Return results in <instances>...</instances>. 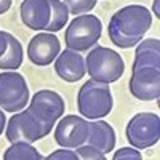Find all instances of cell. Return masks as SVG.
Here are the masks:
<instances>
[{
	"instance_id": "1",
	"label": "cell",
	"mask_w": 160,
	"mask_h": 160,
	"mask_svg": "<svg viewBox=\"0 0 160 160\" xmlns=\"http://www.w3.org/2000/svg\"><path fill=\"white\" fill-rule=\"evenodd\" d=\"M152 26V13L142 5H127L115 11L109 21V38L118 48L138 45Z\"/></svg>"
},
{
	"instance_id": "2",
	"label": "cell",
	"mask_w": 160,
	"mask_h": 160,
	"mask_svg": "<svg viewBox=\"0 0 160 160\" xmlns=\"http://www.w3.org/2000/svg\"><path fill=\"white\" fill-rule=\"evenodd\" d=\"M77 104L80 115L88 120L104 118L106 115H109L114 106V98L109 83H102L93 78L85 82L82 88L78 90Z\"/></svg>"
},
{
	"instance_id": "3",
	"label": "cell",
	"mask_w": 160,
	"mask_h": 160,
	"mask_svg": "<svg viewBox=\"0 0 160 160\" xmlns=\"http://www.w3.org/2000/svg\"><path fill=\"white\" fill-rule=\"evenodd\" d=\"M85 66L90 77L102 83L117 82L125 72V62L122 56L115 50L108 47L90 48Z\"/></svg>"
},
{
	"instance_id": "4",
	"label": "cell",
	"mask_w": 160,
	"mask_h": 160,
	"mask_svg": "<svg viewBox=\"0 0 160 160\" xmlns=\"http://www.w3.org/2000/svg\"><path fill=\"white\" fill-rule=\"evenodd\" d=\"M102 35L101 19L95 15H78L68 26L64 34V42L69 50L75 51H88L93 48Z\"/></svg>"
},
{
	"instance_id": "5",
	"label": "cell",
	"mask_w": 160,
	"mask_h": 160,
	"mask_svg": "<svg viewBox=\"0 0 160 160\" xmlns=\"http://www.w3.org/2000/svg\"><path fill=\"white\" fill-rule=\"evenodd\" d=\"M125 135L136 149H146L160 139V117L154 112H139L130 118Z\"/></svg>"
},
{
	"instance_id": "6",
	"label": "cell",
	"mask_w": 160,
	"mask_h": 160,
	"mask_svg": "<svg viewBox=\"0 0 160 160\" xmlns=\"http://www.w3.org/2000/svg\"><path fill=\"white\" fill-rule=\"evenodd\" d=\"M29 102V87L18 72L0 74V108L7 112H19Z\"/></svg>"
},
{
	"instance_id": "7",
	"label": "cell",
	"mask_w": 160,
	"mask_h": 160,
	"mask_svg": "<svg viewBox=\"0 0 160 160\" xmlns=\"http://www.w3.org/2000/svg\"><path fill=\"white\" fill-rule=\"evenodd\" d=\"M50 131L51 130H48L29 109H26L10 118L8 127L5 128V135L10 142H35L50 135Z\"/></svg>"
},
{
	"instance_id": "8",
	"label": "cell",
	"mask_w": 160,
	"mask_h": 160,
	"mask_svg": "<svg viewBox=\"0 0 160 160\" xmlns=\"http://www.w3.org/2000/svg\"><path fill=\"white\" fill-rule=\"evenodd\" d=\"M48 130L55 127V123L64 115L66 104L61 95L53 90H40L32 96L28 108Z\"/></svg>"
},
{
	"instance_id": "9",
	"label": "cell",
	"mask_w": 160,
	"mask_h": 160,
	"mask_svg": "<svg viewBox=\"0 0 160 160\" xmlns=\"http://www.w3.org/2000/svg\"><path fill=\"white\" fill-rule=\"evenodd\" d=\"M88 120L80 115H64L55 130V141L66 149H77L87 142Z\"/></svg>"
},
{
	"instance_id": "10",
	"label": "cell",
	"mask_w": 160,
	"mask_h": 160,
	"mask_svg": "<svg viewBox=\"0 0 160 160\" xmlns=\"http://www.w3.org/2000/svg\"><path fill=\"white\" fill-rule=\"evenodd\" d=\"M130 93L139 101H155L160 96V69L142 68L133 71Z\"/></svg>"
},
{
	"instance_id": "11",
	"label": "cell",
	"mask_w": 160,
	"mask_h": 160,
	"mask_svg": "<svg viewBox=\"0 0 160 160\" xmlns=\"http://www.w3.org/2000/svg\"><path fill=\"white\" fill-rule=\"evenodd\" d=\"M61 51V42L53 32H42L32 37L28 47V58L35 66H48Z\"/></svg>"
},
{
	"instance_id": "12",
	"label": "cell",
	"mask_w": 160,
	"mask_h": 160,
	"mask_svg": "<svg viewBox=\"0 0 160 160\" xmlns=\"http://www.w3.org/2000/svg\"><path fill=\"white\" fill-rule=\"evenodd\" d=\"M55 71L58 77L62 78L64 82H77L82 77H85L87 72L85 58L80 55V51L68 48L56 56Z\"/></svg>"
},
{
	"instance_id": "13",
	"label": "cell",
	"mask_w": 160,
	"mask_h": 160,
	"mask_svg": "<svg viewBox=\"0 0 160 160\" xmlns=\"http://www.w3.org/2000/svg\"><path fill=\"white\" fill-rule=\"evenodd\" d=\"M21 21L34 31H45L50 22L51 7L48 0H22L19 7Z\"/></svg>"
},
{
	"instance_id": "14",
	"label": "cell",
	"mask_w": 160,
	"mask_h": 160,
	"mask_svg": "<svg viewBox=\"0 0 160 160\" xmlns=\"http://www.w3.org/2000/svg\"><path fill=\"white\" fill-rule=\"evenodd\" d=\"M117 142V136L114 128L104 122V120H93L88 122V138H87V146L102 152L104 155L114 151Z\"/></svg>"
},
{
	"instance_id": "15",
	"label": "cell",
	"mask_w": 160,
	"mask_h": 160,
	"mask_svg": "<svg viewBox=\"0 0 160 160\" xmlns=\"http://www.w3.org/2000/svg\"><path fill=\"white\" fill-rule=\"evenodd\" d=\"M142 68L160 69V40L158 38H146L138 43L131 71H138Z\"/></svg>"
},
{
	"instance_id": "16",
	"label": "cell",
	"mask_w": 160,
	"mask_h": 160,
	"mask_svg": "<svg viewBox=\"0 0 160 160\" xmlns=\"http://www.w3.org/2000/svg\"><path fill=\"white\" fill-rule=\"evenodd\" d=\"M7 37V50L2 56H0V69H8V71H15L18 68H21L22 64V58H24V53H22V45L19 40L10 34L5 32Z\"/></svg>"
},
{
	"instance_id": "17",
	"label": "cell",
	"mask_w": 160,
	"mask_h": 160,
	"mask_svg": "<svg viewBox=\"0 0 160 160\" xmlns=\"http://www.w3.org/2000/svg\"><path fill=\"white\" fill-rule=\"evenodd\" d=\"M43 155L40 154L31 142H11V146L5 151L3 160H42Z\"/></svg>"
},
{
	"instance_id": "18",
	"label": "cell",
	"mask_w": 160,
	"mask_h": 160,
	"mask_svg": "<svg viewBox=\"0 0 160 160\" xmlns=\"http://www.w3.org/2000/svg\"><path fill=\"white\" fill-rule=\"evenodd\" d=\"M50 7H51V16H50V22L47 26V32H58L61 31L69 19V10L68 5L61 0H48Z\"/></svg>"
},
{
	"instance_id": "19",
	"label": "cell",
	"mask_w": 160,
	"mask_h": 160,
	"mask_svg": "<svg viewBox=\"0 0 160 160\" xmlns=\"http://www.w3.org/2000/svg\"><path fill=\"white\" fill-rule=\"evenodd\" d=\"M98 0H64V3L68 5L69 15H85V13H90L93 8L96 7Z\"/></svg>"
},
{
	"instance_id": "20",
	"label": "cell",
	"mask_w": 160,
	"mask_h": 160,
	"mask_svg": "<svg viewBox=\"0 0 160 160\" xmlns=\"http://www.w3.org/2000/svg\"><path fill=\"white\" fill-rule=\"evenodd\" d=\"M78 158H85V160H106V155L96 149H93L90 148V146L87 144H82V146H78V148L75 149Z\"/></svg>"
},
{
	"instance_id": "21",
	"label": "cell",
	"mask_w": 160,
	"mask_h": 160,
	"mask_svg": "<svg viewBox=\"0 0 160 160\" xmlns=\"http://www.w3.org/2000/svg\"><path fill=\"white\" fill-rule=\"evenodd\" d=\"M114 160H142V155L136 149H130V148H122L118 149L114 155Z\"/></svg>"
},
{
	"instance_id": "22",
	"label": "cell",
	"mask_w": 160,
	"mask_h": 160,
	"mask_svg": "<svg viewBox=\"0 0 160 160\" xmlns=\"http://www.w3.org/2000/svg\"><path fill=\"white\" fill-rule=\"evenodd\" d=\"M47 160H78V155L77 152H74L72 149H59V151H55V152H51Z\"/></svg>"
},
{
	"instance_id": "23",
	"label": "cell",
	"mask_w": 160,
	"mask_h": 160,
	"mask_svg": "<svg viewBox=\"0 0 160 160\" xmlns=\"http://www.w3.org/2000/svg\"><path fill=\"white\" fill-rule=\"evenodd\" d=\"M11 3H13V0H0V15L7 13L11 8Z\"/></svg>"
},
{
	"instance_id": "24",
	"label": "cell",
	"mask_w": 160,
	"mask_h": 160,
	"mask_svg": "<svg viewBox=\"0 0 160 160\" xmlns=\"http://www.w3.org/2000/svg\"><path fill=\"white\" fill-rule=\"evenodd\" d=\"M7 50V37H5V31H0V56L5 53Z\"/></svg>"
},
{
	"instance_id": "25",
	"label": "cell",
	"mask_w": 160,
	"mask_h": 160,
	"mask_svg": "<svg viewBox=\"0 0 160 160\" xmlns=\"http://www.w3.org/2000/svg\"><path fill=\"white\" fill-rule=\"evenodd\" d=\"M5 122H7L5 114H3V111H0V135H2L3 130H5Z\"/></svg>"
},
{
	"instance_id": "26",
	"label": "cell",
	"mask_w": 160,
	"mask_h": 160,
	"mask_svg": "<svg viewBox=\"0 0 160 160\" xmlns=\"http://www.w3.org/2000/svg\"><path fill=\"white\" fill-rule=\"evenodd\" d=\"M154 15L157 18H160V0H154Z\"/></svg>"
}]
</instances>
